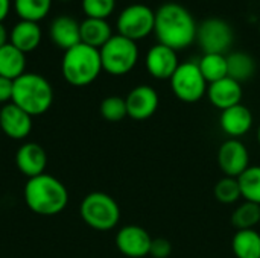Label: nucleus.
<instances>
[{
	"label": "nucleus",
	"instance_id": "nucleus-33",
	"mask_svg": "<svg viewBox=\"0 0 260 258\" xmlns=\"http://www.w3.org/2000/svg\"><path fill=\"white\" fill-rule=\"evenodd\" d=\"M9 11H11V0H0V23H3Z\"/></svg>",
	"mask_w": 260,
	"mask_h": 258
},
{
	"label": "nucleus",
	"instance_id": "nucleus-7",
	"mask_svg": "<svg viewBox=\"0 0 260 258\" xmlns=\"http://www.w3.org/2000/svg\"><path fill=\"white\" fill-rule=\"evenodd\" d=\"M172 93L177 99L184 103H195L200 102L206 94L209 84L204 79L198 62H180L178 68L169 79Z\"/></svg>",
	"mask_w": 260,
	"mask_h": 258
},
{
	"label": "nucleus",
	"instance_id": "nucleus-24",
	"mask_svg": "<svg viewBox=\"0 0 260 258\" xmlns=\"http://www.w3.org/2000/svg\"><path fill=\"white\" fill-rule=\"evenodd\" d=\"M198 67L207 81V84L216 82L229 76L227 71V56L221 53H204L198 62Z\"/></svg>",
	"mask_w": 260,
	"mask_h": 258
},
{
	"label": "nucleus",
	"instance_id": "nucleus-34",
	"mask_svg": "<svg viewBox=\"0 0 260 258\" xmlns=\"http://www.w3.org/2000/svg\"><path fill=\"white\" fill-rule=\"evenodd\" d=\"M8 30H6V27L3 26V23H0V47H3L5 44H8L9 41H8Z\"/></svg>",
	"mask_w": 260,
	"mask_h": 258
},
{
	"label": "nucleus",
	"instance_id": "nucleus-10",
	"mask_svg": "<svg viewBox=\"0 0 260 258\" xmlns=\"http://www.w3.org/2000/svg\"><path fill=\"white\" fill-rule=\"evenodd\" d=\"M218 166L224 176L239 178L250 167V152L238 138L225 140L218 149Z\"/></svg>",
	"mask_w": 260,
	"mask_h": 258
},
{
	"label": "nucleus",
	"instance_id": "nucleus-5",
	"mask_svg": "<svg viewBox=\"0 0 260 258\" xmlns=\"http://www.w3.org/2000/svg\"><path fill=\"white\" fill-rule=\"evenodd\" d=\"M82 220L96 231H110L120 220L119 204L104 192L88 193L79 207Z\"/></svg>",
	"mask_w": 260,
	"mask_h": 258
},
{
	"label": "nucleus",
	"instance_id": "nucleus-17",
	"mask_svg": "<svg viewBox=\"0 0 260 258\" xmlns=\"http://www.w3.org/2000/svg\"><path fill=\"white\" fill-rule=\"evenodd\" d=\"M242 96H244L242 84H239L238 81L229 76L209 84V88H207V97L210 103L221 111L229 109L235 105H239L242 100Z\"/></svg>",
	"mask_w": 260,
	"mask_h": 258
},
{
	"label": "nucleus",
	"instance_id": "nucleus-28",
	"mask_svg": "<svg viewBox=\"0 0 260 258\" xmlns=\"http://www.w3.org/2000/svg\"><path fill=\"white\" fill-rule=\"evenodd\" d=\"M215 198L225 205H232L236 204L242 196H241V189H239V182L238 178H230V176H224L221 178L215 189H213Z\"/></svg>",
	"mask_w": 260,
	"mask_h": 258
},
{
	"label": "nucleus",
	"instance_id": "nucleus-32",
	"mask_svg": "<svg viewBox=\"0 0 260 258\" xmlns=\"http://www.w3.org/2000/svg\"><path fill=\"white\" fill-rule=\"evenodd\" d=\"M12 90H14V81L0 76V103L6 105L12 100Z\"/></svg>",
	"mask_w": 260,
	"mask_h": 258
},
{
	"label": "nucleus",
	"instance_id": "nucleus-20",
	"mask_svg": "<svg viewBox=\"0 0 260 258\" xmlns=\"http://www.w3.org/2000/svg\"><path fill=\"white\" fill-rule=\"evenodd\" d=\"M79 30L81 43L94 49H101L113 36L111 26L107 20L101 18H85L82 23H79Z\"/></svg>",
	"mask_w": 260,
	"mask_h": 258
},
{
	"label": "nucleus",
	"instance_id": "nucleus-8",
	"mask_svg": "<svg viewBox=\"0 0 260 258\" xmlns=\"http://www.w3.org/2000/svg\"><path fill=\"white\" fill-rule=\"evenodd\" d=\"M154 23L155 11H152L148 5L134 3L126 6L117 17V32L119 35L137 43L154 32Z\"/></svg>",
	"mask_w": 260,
	"mask_h": 258
},
{
	"label": "nucleus",
	"instance_id": "nucleus-15",
	"mask_svg": "<svg viewBox=\"0 0 260 258\" xmlns=\"http://www.w3.org/2000/svg\"><path fill=\"white\" fill-rule=\"evenodd\" d=\"M253 123H254L253 113L250 111V108H247L242 103L221 111L219 116V126L222 132L229 135V138L239 140L241 137L250 132Z\"/></svg>",
	"mask_w": 260,
	"mask_h": 258
},
{
	"label": "nucleus",
	"instance_id": "nucleus-30",
	"mask_svg": "<svg viewBox=\"0 0 260 258\" xmlns=\"http://www.w3.org/2000/svg\"><path fill=\"white\" fill-rule=\"evenodd\" d=\"M116 8V0H82V11L87 18L107 20Z\"/></svg>",
	"mask_w": 260,
	"mask_h": 258
},
{
	"label": "nucleus",
	"instance_id": "nucleus-21",
	"mask_svg": "<svg viewBox=\"0 0 260 258\" xmlns=\"http://www.w3.org/2000/svg\"><path fill=\"white\" fill-rule=\"evenodd\" d=\"M26 68V55L14 47L11 43L0 47V76L15 81L24 75Z\"/></svg>",
	"mask_w": 260,
	"mask_h": 258
},
{
	"label": "nucleus",
	"instance_id": "nucleus-19",
	"mask_svg": "<svg viewBox=\"0 0 260 258\" xmlns=\"http://www.w3.org/2000/svg\"><path fill=\"white\" fill-rule=\"evenodd\" d=\"M41 36V27L38 23L20 20L11 30L9 43L26 55L40 46Z\"/></svg>",
	"mask_w": 260,
	"mask_h": 258
},
{
	"label": "nucleus",
	"instance_id": "nucleus-6",
	"mask_svg": "<svg viewBox=\"0 0 260 258\" xmlns=\"http://www.w3.org/2000/svg\"><path fill=\"white\" fill-rule=\"evenodd\" d=\"M99 53L102 70L113 76H123L129 73L139 61L137 43L119 33L113 35L99 49Z\"/></svg>",
	"mask_w": 260,
	"mask_h": 258
},
{
	"label": "nucleus",
	"instance_id": "nucleus-12",
	"mask_svg": "<svg viewBox=\"0 0 260 258\" xmlns=\"http://www.w3.org/2000/svg\"><path fill=\"white\" fill-rule=\"evenodd\" d=\"M178 65L180 61L177 52L160 43L152 46L145 56V67L148 73L160 81H169Z\"/></svg>",
	"mask_w": 260,
	"mask_h": 258
},
{
	"label": "nucleus",
	"instance_id": "nucleus-3",
	"mask_svg": "<svg viewBox=\"0 0 260 258\" xmlns=\"http://www.w3.org/2000/svg\"><path fill=\"white\" fill-rule=\"evenodd\" d=\"M14 105L37 117L47 113L53 102V90L50 82L37 73H24L14 81L12 100Z\"/></svg>",
	"mask_w": 260,
	"mask_h": 258
},
{
	"label": "nucleus",
	"instance_id": "nucleus-13",
	"mask_svg": "<svg viewBox=\"0 0 260 258\" xmlns=\"http://www.w3.org/2000/svg\"><path fill=\"white\" fill-rule=\"evenodd\" d=\"M128 117L134 120H146L158 109V94L151 85H137L125 97Z\"/></svg>",
	"mask_w": 260,
	"mask_h": 258
},
{
	"label": "nucleus",
	"instance_id": "nucleus-31",
	"mask_svg": "<svg viewBox=\"0 0 260 258\" xmlns=\"http://www.w3.org/2000/svg\"><path fill=\"white\" fill-rule=\"evenodd\" d=\"M172 254V245L168 239L158 237V239H152V245H151V251L149 255L152 258H168Z\"/></svg>",
	"mask_w": 260,
	"mask_h": 258
},
{
	"label": "nucleus",
	"instance_id": "nucleus-9",
	"mask_svg": "<svg viewBox=\"0 0 260 258\" xmlns=\"http://www.w3.org/2000/svg\"><path fill=\"white\" fill-rule=\"evenodd\" d=\"M232 26L218 17L206 18L197 30V41L204 53H221L224 55L233 44Z\"/></svg>",
	"mask_w": 260,
	"mask_h": 258
},
{
	"label": "nucleus",
	"instance_id": "nucleus-18",
	"mask_svg": "<svg viewBox=\"0 0 260 258\" xmlns=\"http://www.w3.org/2000/svg\"><path fill=\"white\" fill-rule=\"evenodd\" d=\"M50 38L53 44L64 52L81 43L79 23L69 15L56 17L50 24Z\"/></svg>",
	"mask_w": 260,
	"mask_h": 258
},
{
	"label": "nucleus",
	"instance_id": "nucleus-1",
	"mask_svg": "<svg viewBox=\"0 0 260 258\" xmlns=\"http://www.w3.org/2000/svg\"><path fill=\"white\" fill-rule=\"evenodd\" d=\"M197 30L193 15L180 3L169 2L155 11L154 33L160 44L175 52L192 46L197 41Z\"/></svg>",
	"mask_w": 260,
	"mask_h": 258
},
{
	"label": "nucleus",
	"instance_id": "nucleus-25",
	"mask_svg": "<svg viewBox=\"0 0 260 258\" xmlns=\"http://www.w3.org/2000/svg\"><path fill=\"white\" fill-rule=\"evenodd\" d=\"M52 0H14V9L20 20L38 23L47 17Z\"/></svg>",
	"mask_w": 260,
	"mask_h": 258
},
{
	"label": "nucleus",
	"instance_id": "nucleus-26",
	"mask_svg": "<svg viewBox=\"0 0 260 258\" xmlns=\"http://www.w3.org/2000/svg\"><path fill=\"white\" fill-rule=\"evenodd\" d=\"M260 224V205L244 201L239 204L232 214V225L236 231L254 230Z\"/></svg>",
	"mask_w": 260,
	"mask_h": 258
},
{
	"label": "nucleus",
	"instance_id": "nucleus-11",
	"mask_svg": "<svg viewBox=\"0 0 260 258\" xmlns=\"http://www.w3.org/2000/svg\"><path fill=\"white\" fill-rule=\"evenodd\" d=\"M152 237L139 225H126L116 234V246L128 258H145L149 255Z\"/></svg>",
	"mask_w": 260,
	"mask_h": 258
},
{
	"label": "nucleus",
	"instance_id": "nucleus-36",
	"mask_svg": "<svg viewBox=\"0 0 260 258\" xmlns=\"http://www.w3.org/2000/svg\"><path fill=\"white\" fill-rule=\"evenodd\" d=\"M61 2H69V0H61Z\"/></svg>",
	"mask_w": 260,
	"mask_h": 258
},
{
	"label": "nucleus",
	"instance_id": "nucleus-35",
	"mask_svg": "<svg viewBox=\"0 0 260 258\" xmlns=\"http://www.w3.org/2000/svg\"><path fill=\"white\" fill-rule=\"evenodd\" d=\"M257 141H259V144H260V123H259V128H257Z\"/></svg>",
	"mask_w": 260,
	"mask_h": 258
},
{
	"label": "nucleus",
	"instance_id": "nucleus-27",
	"mask_svg": "<svg viewBox=\"0 0 260 258\" xmlns=\"http://www.w3.org/2000/svg\"><path fill=\"white\" fill-rule=\"evenodd\" d=\"M238 182L242 199L260 205V166H250L238 178Z\"/></svg>",
	"mask_w": 260,
	"mask_h": 258
},
{
	"label": "nucleus",
	"instance_id": "nucleus-29",
	"mask_svg": "<svg viewBox=\"0 0 260 258\" xmlns=\"http://www.w3.org/2000/svg\"><path fill=\"white\" fill-rule=\"evenodd\" d=\"M101 114L108 122H120L123 120L126 113V102L120 96H108L101 103Z\"/></svg>",
	"mask_w": 260,
	"mask_h": 258
},
{
	"label": "nucleus",
	"instance_id": "nucleus-23",
	"mask_svg": "<svg viewBox=\"0 0 260 258\" xmlns=\"http://www.w3.org/2000/svg\"><path fill=\"white\" fill-rule=\"evenodd\" d=\"M232 249L236 258H260V233L256 230L236 231Z\"/></svg>",
	"mask_w": 260,
	"mask_h": 258
},
{
	"label": "nucleus",
	"instance_id": "nucleus-16",
	"mask_svg": "<svg viewBox=\"0 0 260 258\" xmlns=\"http://www.w3.org/2000/svg\"><path fill=\"white\" fill-rule=\"evenodd\" d=\"M15 164L20 173L27 176V179L35 178L46 173L47 154L38 143H24L15 154Z\"/></svg>",
	"mask_w": 260,
	"mask_h": 258
},
{
	"label": "nucleus",
	"instance_id": "nucleus-14",
	"mask_svg": "<svg viewBox=\"0 0 260 258\" xmlns=\"http://www.w3.org/2000/svg\"><path fill=\"white\" fill-rule=\"evenodd\" d=\"M0 129L12 140H23L32 131V116L9 102L0 109Z\"/></svg>",
	"mask_w": 260,
	"mask_h": 258
},
{
	"label": "nucleus",
	"instance_id": "nucleus-4",
	"mask_svg": "<svg viewBox=\"0 0 260 258\" xmlns=\"http://www.w3.org/2000/svg\"><path fill=\"white\" fill-rule=\"evenodd\" d=\"M61 70L64 79L73 87H87L93 84L102 71L99 49L84 43L64 52Z\"/></svg>",
	"mask_w": 260,
	"mask_h": 258
},
{
	"label": "nucleus",
	"instance_id": "nucleus-2",
	"mask_svg": "<svg viewBox=\"0 0 260 258\" xmlns=\"http://www.w3.org/2000/svg\"><path fill=\"white\" fill-rule=\"evenodd\" d=\"M23 198L27 208L35 214L55 216L67 207L69 192L58 178L43 173L27 179Z\"/></svg>",
	"mask_w": 260,
	"mask_h": 258
},
{
	"label": "nucleus",
	"instance_id": "nucleus-22",
	"mask_svg": "<svg viewBox=\"0 0 260 258\" xmlns=\"http://www.w3.org/2000/svg\"><path fill=\"white\" fill-rule=\"evenodd\" d=\"M227 71H229V78L242 84L254 76L256 62L253 56L245 52H233L227 55Z\"/></svg>",
	"mask_w": 260,
	"mask_h": 258
}]
</instances>
